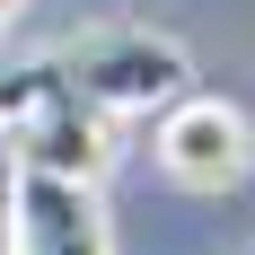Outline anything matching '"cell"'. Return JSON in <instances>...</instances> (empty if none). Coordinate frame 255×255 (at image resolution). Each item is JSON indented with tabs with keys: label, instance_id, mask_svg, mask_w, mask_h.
Returning <instances> with one entry per match:
<instances>
[{
	"label": "cell",
	"instance_id": "obj_4",
	"mask_svg": "<svg viewBox=\"0 0 255 255\" xmlns=\"http://www.w3.org/2000/svg\"><path fill=\"white\" fill-rule=\"evenodd\" d=\"M0 255H18V141L0 124Z\"/></svg>",
	"mask_w": 255,
	"mask_h": 255
},
{
	"label": "cell",
	"instance_id": "obj_1",
	"mask_svg": "<svg viewBox=\"0 0 255 255\" xmlns=\"http://www.w3.org/2000/svg\"><path fill=\"white\" fill-rule=\"evenodd\" d=\"M44 71H53V88H71V97L97 106V115H158V106H176L185 88H194L185 44H167V35H150V26L79 35L71 53H53Z\"/></svg>",
	"mask_w": 255,
	"mask_h": 255
},
{
	"label": "cell",
	"instance_id": "obj_3",
	"mask_svg": "<svg viewBox=\"0 0 255 255\" xmlns=\"http://www.w3.org/2000/svg\"><path fill=\"white\" fill-rule=\"evenodd\" d=\"M18 255H115L97 211V185L18 167Z\"/></svg>",
	"mask_w": 255,
	"mask_h": 255
},
{
	"label": "cell",
	"instance_id": "obj_5",
	"mask_svg": "<svg viewBox=\"0 0 255 255\" xmlns=\"http://www.w3.org/2000/svg\"><path fill=\"white\" fill-rule=\"evenodd\" d=\"M9 18H18V0H0V26H9Z\"/></svg>",
	"mask_w": 255,
	"mask_h": 255
},
{
	"label": "cell",
	"instance_id": "obj_2",
	"mask_svg": "<svg viewBox=\"0 0 255 255\" xmlns=\"http://www.w3.org/2000/svg\"><path fill=\"white\" fill-rule=\"evenodd\" d=\"M158 167L194 194H229V185L255 176V124L229 97H203L185 88L176 106H158Z\"/></svg>",
	"mask_w": 255,
	"mask_h": 255
}]
</instances>
